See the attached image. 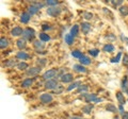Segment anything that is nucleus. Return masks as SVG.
<instances>
[{"label":"nucleus","mask_w":128,"mask_h":119,"mask_svg":"<svg viewBox=\"0 0 128 119\" xmlns=\"http://www.w3.org/2000/svg\"><path fill=\"white\" fill-rule=\"evenodd\" d=\"M16 68H17L18 70H20V71H27L30 67H29V64H28L27 62H18Z\"/></svg>","instance_id":"26"},{"label":"nucleus","mask_w":128,"mask_h":119,"mask_svg":"<svg viewBox=\"0 0 128 119\" xmlns=\"http://www.w3.org/2000/svg\"><path fill=\"white\" fill-rule=\"evenodd\" d=\"M127 76H128V69H127Z\"/></svg>","instance_id":"49"},{"label":"nucleus","mask_w":128,"mask_h":119,"mask_svg":"<svg viewBox=\"0 0 128 119\" xmlns=\"http://www.w3.org/2000/svg\"><path fill=\"white\" fill-rule=\"evenodd\" d=\"M41 28H42V31H43V32H45V33H47V31H49V30L52 29L49 23H46V22L45 23H42Z\"/></svg>","instance_id":"38"},{"label":"nucleus","mask_w":128,"mask_h":119,"mask_svg":"<svg viewBox=\"0 0 128 119\" xmlns=\"http://www.w3.org/2000/svg\"><path fill=\"white\" fill-rule=\"evenodd\" d=\"M99 49H97V48H93V49H90L89 50V54L91 55V57H93V58H96L97 55L99 54Z\"/></svg>","instance_id":"37"},{"label":"nucleus","mask_w":128,"mask_h":119,"mask_svg":"<svg viewBox=\"0 0 128 119\" xmlns=\"http://www.w3.org/2000/svg\"><path fill=\"white\" fill-rule=\"evenodd\" d=\"M82 55H83V53L80 50H78V49H75V50L72 51V57L75 58V59H78L79 60L80 58L82 57Z\"/></svg>","instance_id":"34"},{"label":"nucleus","mask_w":128,"mask_h":119,"mask_svg":"<svg viewBox=\"0 0 128 119\" xmlns=\"http://www.w3.org/2000/svg\"><path fill=\"white\" fill-rule=\"evenodd\" d=\"M118 13L122 17L128 16V5L127 4H123L122 6L118 7Z\"/></svg>","instance_id":"27"},{"label":"nucleus","mask_w":128,"mask_h":119,"mask_svg":"<svg viewBox=\"0 0 128 119\" xmlns=\"http://www.w3.org/2000/svg\"><path fill=\"white\" fill-rule=\"evenodd\" d=\"M127 102H128V98H127Z\"/></svg>","instance_id":"50"},{"label":"nucleus","mask_w":128,"mask_h":119,"mask_svg":"<svg viewBox=\"0 0 128 119\" xmlns=\"http://www.w3.org/2000/svg\"><path fill=\"white\" fill-rule=\"evenodd\" d=\"M33 82H34V78H26L22 81L20 86L22 88H29V87L33 85Z\"/></svg>","instance_id":"13"},{"label":"nucleus","mask_w":128,"mask_h":119,"mask_svg":"<svg viewBox=\"0 0 128 119\" xmlns=\"http://www.w3.org/2000/svg\"><path fill=\"white\" fill-rule=\"evenodd\" d=\"M32 4H34L35 6H38L40 10H41V9H43V7L46 5V4H45V2H40V1H38V2L34 1V2H32Z\"/></svg>","instance_id":"43"},{"label":"nucleus","mask_w":128,"mask_h":119,"mask_svg":"<svg viewBox=\"0 0 128 119\" xmlns=\"http://www.w3.org/2000/svg\"><path fill=\"white\" fill-rule=\"evenodd\" d=\"M81 84H82L81 81H74L73 83H70V84L66 87V92H72V90L77 89Z\"/></svg>","instance_id":"22"},{"label":"nucleus","mask_w":128,"mask_h":119,"mask_svg":"<svg viewBox=\"0 0 128 119\" xmlns=\"http://www.w3.org/2000/svg\"><path fill=\"white\" fill-rule=\"evenodd\" d=\"M106 39H107V41H109V42H110V44H111L112 42L116 41V36H115L114 34L110 33V34H107V35H106Z\"/></svg>","instance_id":"39"},{"label":"nucleus","mask_w":128,"mask_h":119,"mask_svg":"<svg viewBox=\"0 0 128 119\" xmlns=\"http://www.w3.org/2000/svg\"><path fill=\"white\" fill-rule=\"evenodd\" d=\"M114 50H115V47L110 43L105 44V45L102 46V51L106 53H112V52H114Z\"/></svg>","instance_id":"23"},{"label":"nucleus","mask_w":128,"mask_h":119,"mask_svg":"<svg viewBox=\"0 0 128 119\" xmlns=\"http://www.w3.org/2000/svg\"><path fill=\"white\" fill-rule=\"evenodd\" d=\"M73 82H74V74L70 72H66L60 78V83L61 84H70Z\"/></svg>","instance_id":"8"},{"label":"nucleus","mask_w":128,"mask_h":119,"mask_svg":"<svg viewBox=\"0 0 128 119\" xmlns=\"http://www.w3.org/2000/svg\"><path fill=\"white\" fill-rule=\"evenodd\" d=\"M38 99L43 104H49V103L54 101V96H52V94H50V93H43L40 95Z\"/></svg>","instance_id":"6"},{"label":"nucleus","mask_w":128,"mask_h":119,"mask_svg":"<svg viewBox=\"0 0 128 119\" xmlns=\"http://www.w3.org/2000/svg\"><path fill=\"white\" fill-rule=\"evenodd\" d=\"M118 114L121 115H124V113L126 112L125 111V108H124V105H122V104H118Z\"/></svg>","instance_id":"44"},{"label":"nucleus","mask_w":128,"mask_h":119,"mask_svg":"<svg viewBox=\"0 0 128 119\" xmlns=\"http://www.w3.org/2000/svg\"><path fill=\"white\" fill-rule=\"evenodd\" d=\"M35 36H36V33H35L34 29L28 27L26 29H24V33H22V38L26 39L27 42H32L33 43L35 41Z\"/></svg>","instance_id":"1"},{"label":"nucleus","mask_w":128,"mask_h":119,"mask_svg":"<svg viewBox=\"0 0 128 119\" xmlns=\"http://www.w3.org/2000/svg\"><path fill=\"white\" fill-rule=\"evenodd\" d=\"M122 63H123L124 66L128 67V54H127V53H125V54L123 55V58H122Z\"/></svg>","instance_id":"41"},{"label":"nucleus","mask_w":128,"mask_h":119,"mask_svg":"<svg viewBox=\"0 0 128 119\" xmlns=\"http://www.w3.org/2000/svg\"><path fill=\"white\" fill-rule=\"evenodd\" d=\"M64 42H65V44H67L68 46L73 45L74 42H75V37L73 36V35H70V33H67L64 35Z\"/></svg>","instance_id":"28"},{"label":"nucleus","mask_w":128,"mask_h":119,"mask_svg":"<svg viewBox=\"0 0 128 119\" xmlns=\"http://www.w3.org/2000/svg\"><path fill=\"white\" fill-rule=\"evenodd\" d=\"M80 99H83L86 103H91V102H94V103H99L102 101V98H99L96 94H82L81 97H80Z\"/></svg>","instance_id":"3"},{"label":"nucleus","mask_w":128,"mask_h":119,"mask_svg":"<svg viewBox=\"0 0 128 119\" xmlns=\"http://www.w3.org/2000/svg\"><path fill=\"white\" fill-rule=\"evenodd\" d=\"M73 70L75 71V72H77V73H86L88 71L86 67L81 65V64H75L73 66Z\"/></svg>","instance_id":"18"},{"label":"nucleus","mask_w":128,"mask_h":119,"mask_svg":"<svg viewBox=\"0 0 128 119\" xmlns=\"http://www.w3.org/2000/svg\"><path fill=\"white\" fill-rule=\"evenodd\" d=\"M64 90V88H63V86L62 85H60L57 89H54V92H52V95H60V94H62V92Z\"/></svg>","instance_id":"42"},{"label":"nucleus","mask_w":128,"mask_h":119,"mask_svg":"<svg viewBox=\"0 0 128 119\" xmlns=\"http://www.w3.org/2000/svg\"><path fill=\"white\" fill-rule=\"evenodd\" d=\"M115 97H116V100L118 102V104H122V105H125V103L127 101V99L125 98V95L122 90H118L116 94H115Z\"/></svg>","instance_id":"14"},{"label":"nucleus","mask_w":128,"mask_h":119,"mask_svg":"<svg viewBox=\"0 0 128 119\" xmlns=\"http://www.w3.org/2000/svg\"><path fill=\"white\" fill-rule=\"evenodd\" d=\"M76 90H77V93H81V95H82V94H86L88 90H89V85H86V84H81Z\"/></svg>","instance_id":"31"},{"label":"nucleus","mask_w":128,"mask_h":119,"mask_svg":"<svg viewBox=\"0 0 128 119\" xmlns=\"http://www.w3.org/2000/svg\"><path fill=\"white\" fill-rule=\"evenodd\" d=\"M80 33V25H74L73 27L70 28V34L73 35L74 37H77Z\"/></svg>","instance_id":"25"},{"label":"nucleus","mask_w":128,"mask_h":119,"mask_svg":"<svg viewBox=\"0 0 128 119\" xmlns=\"http://www.w3.org/2000/svg\"><path fill=\"white\" fill-rule=\"evenodd\" d=\"M17 64H18V62L16 59H8L3 62V66H4L6 68H13V67L17 66Z\"/></svg>","instance_id":"12"},{"label":"nucleus","mask_w":128,"mask_h":119,"mask_svg":"<svg viewBox=\"0 0 128 119\" xmlns=\"http://www.w3.org/2000/svg\"><path fill=\"white\" fill-rule=\"evenodd\" d=\"M61 12H62V9L59 5L58 6L47 7V10H46L47 15H48V16H50V17H58L59 15L61 14Z\"/></svg>","instance_id":"7"},{"label":"nucleus","mask_w":128,"mask_h":119,"mask_svg":"<svg viewBox=\"0 0 128 119\" xmlns=\"http://www.w3.org/2000/svg\"><path fill=\"white\" fill-rule=\"evenodd\" d=\"M46 64H47V60L46 59H43V58H40V59H38L36 60V66H38V67H44V66H46Z\"/></svg>","instance_id":"35"},{"label":"nucleus","mask_w":128,"mask_h":119,"mask_svg":"<svg viewBox=\"0 0 128 119\" xmlns=\"http://www.w3.org/2000/svg\"><path fill=\"white\" fill-rule=\"evenodd\" d=\"M45 4L47 7L58 6L60 4V1H58V0H47V1H45Z\"/></svg>","instance_id":"32"},{"label":"nucleus","mask_w":128,"mask_h":119,"mask_svg":"<svg viewBox=\"0 0 128 119\" xmlns=\"http://www.w3.org/2000/svg\"><path fill=\"white\" fill-rule=\"evenodd\" d=\"M58 73H59V69H57V68L47 69L45 72L42 74V79L45 82L48 81V80H52V79H57Z\"/></svg>","instance_id":"2"},{"label":"nucleus","mask_w":128,"mask_h":119,"mask_svg":"<svg viewBox=\"0 0 128 119\" xmlns=\"http://www.w3.org/2000/svg\"><path fill=\"white\" fill-rule=\"evenodd\" d=\"M122 58H123V54H122L121 51H120V52H118V54L115 55L114 58L111 59V63H115V64H116V63H118L120 61H122Z\"/></svg>","instance_id":"33"},{"label":"nucleus","mask_w":128,"mask_h":119,"mask_svg":"<svg viewBox=\"0 0 128 119\" xmlns=\"http://www.w3.org/2000/svg\"><path fill=\"white\" fill-rule=\"evenodd\" d=\"M9 46H10V41L6 37L2 36L0 38V48H1V50H6Z\"/></svg>","instance_id":"24"},{"label":"nucleus","mask_w":128,"mask_h":119,"mask_svg":"<svg viewBox=\"0 0 128 119\" xmlns=\"http://www.w3.org/2000/svg\"><path fill=\"white\" fill-rule=\"evenodd\" d=\"M121 39H122V42H123L124 44L128 45V37H126L124 34H121Z\"/></svg>","instance_id":"45"},{"label":"nucleus","mask_w":128,"mask_h":119,"mask_svg":"<svg viewBox=\"0 0 128 119\" xmlns=\"http://www.w3.org/2000/svg\"><path fill=\"white\" fill-rule=\"evenodd\" d=\"M113 119H122V117H120L118 115H115V116L113 117Z\"/></svg>","instance_id":"48"},{"label":"nucleus","mask_w":128,"mask_h":119,"mask_svg":"<svg viewBox=\"0 0 128 119\" xmlns=\"http://www.w3.org/2000/svg\"><path fill=\"white\" fill-rule=\"evenodd\" d=\"M33 48L35 51H44L45 49V43H43L41 39H35L33 42Z\"/></svg>","instance_id":"15"},{"label":"nucleus","mask_w":128,"mask_h":119,"mask_svg":"<svg viewBox=\"0 0 128 119\" xmlns=\"http://www.w3.org/2000/svg\"><path fill=\"white\" fill-rule=\"evenodd\" d=\"M11 35L13 37H20L22 36V33H24V29L22 27H19V26H15L13 27V29L11 30Z\"/></svg>","instance_id":"11"},{"label":"nucleus","mask_w":128,"mask_h":119,"mask_svg":"<svg viewBox=\"0 0 128 119\" xmlns=\"http://www.w3.org/2000/svg\"><path fill=\"white\" fill-rule=\"evenodd\" d=\"M79 64H81L83 66H89L92 64V60L88 57V55H84L83 54L81 58L79 59Z\"/></svg>","instance_id":"19"},{"label":"nucleus","mask_w":128,"mask_h":119,"mask_svg":"<svg viewBox=\"0 0 128 119\" xmlns=\"http://www.w3.org/2000/svg\"><path fill=\"white\" fill-rule=\"evenodd\" d=\"M15 59L19 60V62H25V61H28V60L31 59V55L29 53H27L26 51H18V52H16V54H15Z\"/></svg>","instance_id":"9"},{"label":"nucleus","mask_w":128,"mask_h":119,"mask_svg":"<svg viewBox=\"0 0 128 119\" xmlns=\"http://www.w3.org/2000/svg\"><path fill=\"white\" fill-rule=\"evenodd\" d=\"M93 109H94V105L92 104V103H86V105H83V106H82L81 111H82V113H83V114L90 115V114L92 113V111H93Z\"/></svg>","instance_id":"21"},{"label":"nucleus","mask_w":128,"mask_h":119,"mask_svg":"<svg viewBox=\"0 0 128 119\" xmlns=\"http://www.w3.org/2000/svg\"><path fill=\"white\" fill-rule=\"evenodd\" d=\"M38 38L41 39V41L43 43H47V42H49L51 37H50V35L48 34V33H45V32H41L38 34Z\"/></svg>","instance_id":"29"},{"label":"nucleus","mask_w":128,"mask_h":119,"mask_svg":"<svg viewBox=\"0 0 128 119\" xmlns=\"http://www.w3.org/2000/svg\"><path fill=\"white\" fill-rule=\"evenodd\" d=\"M27 41L26 39H24L22 37V38H18L17 41H16V47L19 49V51H24L26 48H27Z\"/></svg>","instance_id":"17"},{"label":"nucleus","mask_w":128,"mask_h":119,"mask_svg":"<svg viewBox=\"0 0 128 119\" xmlns=\"http://www.w3.org/2000/svg\"><path fill=\"white\" fill-rule=\"evenodd\" d=\"M92 29V26L89 21H82L80 23V30H81V32L84 34V35H88L90 33V31Z\"/></svg>","instance_id":"10"},{"label":"nucleus","mask_w":128,"mask_h":119,"mask_svg":"<svg viewBox=\"0 0 128 119\" xmlns=\"http://www.w3.org/2000/svg\"><path fill=\"white\" fill-rule=\"evenodd\" d=\"M111 3H112V5L113 6H115V7H120V6H122L123 5V0H116V1H114V0H112L111 1Z\"/></svg>","instance_id":"40"},{"label":"nucleus","mask_w":128,"mask_h":119,"mask_svg":"<svg viewBox=\"0 0 128 119\" xmlns=\"http://www.w3.org/2000/svg\"><path fill=\"white\" fill-rule=\"evenodd\" d=\"M61 85V83H60V80L58 79H52V80H48L44 83V88L46 90H54L57 89L58 87Z\"/></svg>","instance_id":"4"},{"label":"nucleus","mask_w":128,"mask_h":119,"mask_svg":"<svg viewBox=\"0 0 128 119\" xmlns=\"http://www.w3.org/2000/svg\"><path fill=\"white\" fill-rule=\"evenodd\" d=\"M42 72V68L38 66H32L29 69L26 71V76H28L29 78H35L38 77L40 73Z\"/></svg>","instance_id":"5"},{"label":"nucleus","mask_w":128,"mask_h":119,"mask_svg":"<svg viewBox=\"0 0 128 119\" xmlns=\"http://www.w3.org/2000/svg\"><path fill=\"white\" fill-rule=\"evenodd\" d=\"M31 17H32L31 14H29L28 12H22L20 17H19V21L24 23V25H27V23L31 20Z\"/></svg>","instance_id":"16"},{"label":"nucleus","mask_w":128,"mask_h":119,"mask_svg":"<svg viewBox=\"0 0 128 119\" xmlns=\"http://www.w3.org/2000/svg\"><path fill=\"white\" fill-rule=\"evenodd\" d=\"M105 110L107 111V112L112 113V114H116V113H118V106H115L113 103H107L106 106H105Z\"/></svg>","instance_id":"20"},{"label":"nucleus","mask_w":128,"mask_h":119,"mask_svg":"<svg viewBox=\"0 0 128 119\" xmlns=\"http://www.w3.org/2000/svg\"><path fill=\"white\" fill-rule=\"evenodd\" d=\"M93 13H91V12H89V11H84L82 13V17L86 19V20H91L92 18H93Z\"/></svg>","instance_id":"36"},{"label":"nucleus","mask_w":128,"mask_h":119,"mask_svg":"<svg viewBox=\"0 0 128 119\" xmlns=\"http://www.w3.org/2000/svg\"><path fill=\"white\" fill-rule=\"evenodd\" d=\"M70 119H83V118L80 116H72V117H70Z\"/></svg>","instance_id":"47"},{"label":"nucleus","mask_w":128,"mask_h":119,"mask_svg":"<svg viewBox=\"0 0 128 119\" xmlns=\"http://www.w3.org/2000/svg\"><path fill=\"white\" fill-rule=\"evenodd\" d=\"M27 12H28V13H29V14H31V16H32V15L38 14V12H40V9H38V6H35L34 4H32V3H31L30 6L28 7V11H27Z\"/></svg>","instance_id":"30"},{"label":"nucleus","mask_w":128,"mask_h":119,"mask_svg":"<svg viewBox=\"0 0 128 119\" xmlns=\"http://www.w3.org/2000/svg\"><path fill=\"white\" fill-rule=\"evenodd\" d=\"M122 119H128V112H125L124 115H122Z\"/></svg>","instance_id":"46"}]
</instances>
